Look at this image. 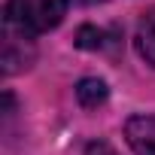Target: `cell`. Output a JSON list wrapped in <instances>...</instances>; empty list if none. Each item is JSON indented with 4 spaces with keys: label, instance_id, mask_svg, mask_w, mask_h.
Returning <instances> with one entry per match:
<instances>
[{
    "label": "cell",
    "instance_id": "6da1fadb",
    "mask_svg": "<svg viewBox=\"0 0 155 155\" xmlns=\"http://www.w3.org/2000/svg\"><path fill=\"white\" fill-rule=\"evenodd\" d=\"M67 15V0H6V25L37 37L58 28Z\"/></svg>",
    "mask_w": 155,
    "mask_h": 155
},
{
    "label": "cell",
    "instance_id": "277c9868",
    "mask_svg": "<svg viewBox=\"0 0 155 155\" xmlns=\"http://www.w3.org/2000/svg\"><path fill=\"white\" fill-rule=\"evenodd\" d=\"M107 94H110L107 82H104V79H94V76H88V79H82L79 85H76V97H79V104L88 107V110L101 107V104L107 101Z\"/></svg>",
    "mask_w": 155,
    "mask_h": 155
},
{
    "label": "cell",
    "instance_id": "5b68a950",
    "mask_svg": "<svg viewBox=\"0 0 155 155\" xmlns=\"http://www.w3.org/2000/svg\"><path fill=\"white\" fill-rule=\"evenodd\" d=\"M85 155H119L110 143H104V140H94V143H88L85 146Z\"/></svg>",
    "mask_w": 155,
    "mask_h": 155
},
{
    "label": "cell",
    "instance_id": "3957f363",
    "mask_svg": "<svg viewBox=\"0 0 155 155\" xmlns=\"http://www.w3.org/2000/svg\"><path fill=\"white\" fill-rule=\"evenodd\" d=\"M137 49H140V55L146 58V64L155 67V9H149V12L140 18V28H137Z\"/></svg>",
    "mask_w": 155,
    "mask_h": 155
},
{
    "label": "cell",
    "instance_id": "7a4b0ae2",
    "mask_svg": "<svg viewBox=\"0 0 155 155\" xmlns=\"http://www.w3.org/2000/svg\"><path fill=\"white\" fill-rule=\"evenodd\" d=\"M125 134L134 155H155V116H134Z\"/></svg>",
    "mask_w": 155,
    "mask_h": 155
}]
</instances>
